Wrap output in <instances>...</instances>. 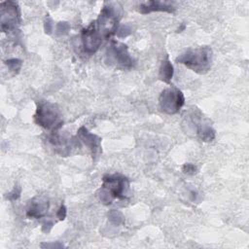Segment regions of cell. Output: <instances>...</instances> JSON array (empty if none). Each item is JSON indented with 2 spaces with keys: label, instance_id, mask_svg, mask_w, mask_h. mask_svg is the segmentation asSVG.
Wrapping results in <instances>:
<instances>
[{
  "label": "cell",
  "instance_id": "6da1fadb",
  "mask_svg": "<svg viewBox=\"0 0 249 249\" xmlns=\"http://www.w3.org/2000/svg\"><path fill=\"white\" fill-rule=\"evenodd\" d=\"M129 188L128 179L119 173L105 174L102 177V185L97 192L99 200L105 204H111L115 199H126V192Z\"/></svg>",
  "mask_w": 249,
  "mask_h": 249
},
{
  "label": "cell",
  "instance_id": "7a4b0ae2",
  "mask_svg": "<svg viewBox=\"0 0 249 249\" xmlns=\"http://www.w3.org/2000/svg\"><path fill=\"white\" fill-rule=\"evenodd\" d=\"M213 52L209 46H200L190 49L176 57V62L197 74L207 73L212 66Z\"/></svg>",
  "mask_w": 249,
  "mask_h": 249
},
{
  "label": "cell",
  "instance_id": "3957f363",
  "mask_svg": "<svg viewBox=\"0 0 249 249\" xmlns=\"http://www.w3.org/2000/svg\"><path fill=\"white\" fill-rule=\"evenodd\" d=\"M122 6L118 2H107L102 7L97 19V29L104 39H110L119 28Z\"/></svg>",
  "mask_w": 249,
  "mask_h": 249
},
{
  "label": "cell",
  "instance_id": "277c9868",
  "mask_svg": "<svg viewBox=\"0 0 249 249\" xmlns=\"http://www.w3.org/2000/svg\"><path fill=\"white\" fill-rule=\"evenodd\" d=\"M34 121L38 125L52 132L57 131L63 124L59 108L50 101H39L37 103Z\"/></svg>",
  "mask_w": 249,
  "mask_h": 249
},
{
  "label": "cell",
  "instance_id": "5b68a950",
  "mask_svg": "<svg viewBox=\"0 0 249 249\" xmlns=\"http://www.w3.org/2000/svg\"><path fill=\"white\" fill-rule=\"evenodd\" d=\"M107 62L119 69H131L135 65L134 58L128 52L127 45L112 40L107 49Z\"/></svg>",
  "mask_w": 249,
  "mask_h": 249
},
{
  "label": "cell",
  "instance_id": "8992f818",
  "mask_svg": "<svg viewBox=\"0 0 249 249\" xmlns=\"http://www.w3.org/2000/svg\"><path fill=\"white\" fill-rule=\"evenodd\" d=\"M20 21V11L18 3L5 1L0 4V28L3 33L16 32Z\"/></svg>",
  "mask_w": 249,
  "mask_h": 249
},
{
  "label": "cell",
  "instance_id": "52a82bcc",
  "mask_svg": "<svg viewBox=\"0 0 249 249\" xmlns=\"http://www.w3.org/2000/svg\"><path fill=\"white\" fill-rule=\"evenodd\" d=\"M185 103L184 93L176 88H167L163 89L159 97L160 110L168 115H174L180 111Z\"/></svg>",
  "mask_w": 249,
  "mask_h": 249
},
{
  "label": "cell",
  "instance_id": "ba28073f",
  "mask_svg": "<svg viewBox=\"0 0 249 249\" xmlns=\"http://www.w3.org/2000/svg\"><path fill=\"white\" fill-rule=\"evenodd\" d=\"M188 119L189 124H191L194 129H196V134L201 141L210 142L214 140L216 131L210 124L209 121L203 117L199 110H193L192 113L188 116Z\"/></svg>",
  "mask_w": 249,
  "mask_h": 249
},
{
  "label": "cell",
  "instance_id": "9c48e42d",
  "mask_svg": "<svg viewBox=\"0 0 249 249\" xmlns=\"http://www.w3.org/2000/svg\"><path fill=\"white\" fill-rule=\"evenodd\" d=\"M81 43L84 52L89 55H91L98 51L102 43V36L97 29L95 20L82 30Z\"/></svg>",
  "mask_w": 249,
  "mask_h": 249
},
{
  "label": "cell",
  "instance_id": "30bf717a",
  "mask_svg": "<svg viewBox=\"0 0 249 249\" xmlns=\"http://www.w3.org/2000/svg\"><path fill=\"white\" fill-rule=\"evenodd\" d=\"M50 142L54 153L61 157L69 156L72 150L77 146V142L74 137L59 134L57 131L53 132V134L50 136Z\"/></svg>",
  "mask_w": 249,
  "mask_h": 249
},
{
  "label": "cell",
  "instance_id": "8fae6325",
  "mask_svg": "<svg viewBox=\"0 0 249 249\" xmlns=\"http://www.w3.org/2000/svg\"><path fill=\"white\" fill-rule=\"evenodd\" d=\"M77 137L82 141L90 151L92 159L95 160L102 153V138L88 130L85 126H81L77 131Z\"/></svg>",
  "mask_w": 249,
  "mask_h": 249
},
{
  "label": "cell",
  "instance_id": "7c38bea8",
  "mask_svg": "<svg viewBox=\"0 0 249 249\" xmlns=\"http://www.w3.org/2000/svg\"><path fill=\"white\" fill-rule=\"evenodd\" d=\"M50 208V200L45 196H37L33 197L26 208V217L30 219H39L47 215Z\"/></svg>",
  "mask_w": 249,
  "mask_h": 249
},
{
  "label": "cell",
  "instance_id": "4fadbf2b",
  "mask_svg": "<svg viewBox=\"0 0 249 249\" xmlns=\"http://www.w3.org/2000/svg\"><path fill=\"white\" fill-rule=\"evenodd\" d=\"M138 11L143 15H147L153 12H165L168 14H172L175 12V7L172 5V3L169 2L151 0L141 3L138 6Z\"/></svg>",
  "mask_w": 249,
  "mask_h": 249
},
{
  "label": "cell",
  "instance_id": "5bb4252c",
  "mask_svg": "<svg viewBox=\"0 0 249 249\" xmlns=\"http://www.w3.org/2000/svg\"><path fill=\"white\" fill-rule=\"evenodd\" d=\"M173 65L171 61L169 60L168 56H166L160 63V69H159V79L166 84H169L173 77Z\"/></svg>",
  "mask_w": 249,
  "mask_h": 249
},
{
  "label": "cell",
  "instance_id": "9a60e30c",
  "mask_svg": "<svg viewBox=\"0 0 249 249\" xmlns=\"http://www.w3.org/2000/svg\"><path fill=\"white\" fill-rule=\"evenodd\" d=\"M108 220L115 226H121L124 223V216L121 211L112 209L108 213Z\"/></svg>",
  "mask_w": 249,
  "mask_h": 249
},
{
  "label": "cell",
  "instance_id": "2e32d148",
  "mask_svg": "<svg viewBox=\"0 0 249 249\" xmlns=\"http://www.w3.org/2000/svg\"><path fill=\"white\" fill-rule=\"evenodd\" d=\"M5 64L11 72H13L14 74H18L22 66V60L16 57L8 58L7 60H5Z\"/></svg>",
  "mask_w": 249,
  "mask_h": 249
},
{
  "label": "cell",
  "instance_id": "e0dca14e",
  "mask_svg": "<svg viewBox=\"0 0 249 249\" xmlns=\"http://www.w3.org/2000/svg\"><path fill=\"white\" fill-rule=\"evenodd\" d=\"M70 31V24L67 21H59L55 25V33L57 35H66Z\"/></svg>",
  "mask_w": 249,
  "mask_h": 249
},
{
  "label": "cell",
  "instance_id": "ac0fdd59",
  "mask_svg": "<svg viewBox=\"0 0 249 249\" xmlns=\"http://www.w3.org/2000/svg\"><path fill=\"white\" fill-rule=\"evenodd\" d=\"M20 194H21V187L18 186V185H16L14 187V189L7 194V196L6 198L10 201H15V200H18L20 196Z\"/></svg>",
  "mask_w": 249,
  "mask_h": 249
},
{
  "label": "cell",
  "instance_id": "d6986e66",
  "mask_svg": "<svg viewBox=\"0 0 249 249\" xmlns=\"http://www.w3.org/2000/svg\"><path fill=\"white\" fill-rule=\"evenodd\" d=\"M44 30H45V33L48 34V35L52 34L53 31V18L50 17L49 14H47L46 17H45Z\"/></svg>",
  "mask_w": 249,
  "mask_h": 249
},
{
  "label": "cell",
  "instance_id": "ffe728a7",
  "mask_svg": "<svg viewBox=\"0 0 249 249\" xmlns=\"http://www.w3.org/2000/svg\"><path fill=\"white\" fill-rule=\"evenodd\" d=\"M131 31H132V29H131L130 25L124 24V25H122V26H120L118 28L116 34L119 37H126V36H128L131 33Z\"/></svg>",
  "mask_w": 249,
  "mask_h": 249
},
{
  "label": "cell",
  "instance_id": "44dd1931",
  "mask_svg": "<svg viewBox=\"0 0 249 249\" xmlns=\"http://www.w3.org/2000/svg\"><path fill=\"white\" fill-rule=\"evenodd\" d=\"M183 172L186 173V174H195L196 173V166L193 163H190V162H187V163H184L183 165V168H182Z\"/></svg>",
  "mask_w": 249,
  "mask_h": 249
},
{
  "label": "cell",
  "instance_id": "7402d4cb",
  "mask_svg": "<svg viewBox=\"0 0 249 249\" xmlns=\"http://www.w3.org/2000/svg\"><path fill=\"white\" fill-rule=\"evenodd\" d=\"M66 215H67L66 206H65L63 203H61L60 206H59V208H58V210L56 211V218H57L58 220H60V221H63V220L65 219Z\"/></svg>",
  "mask_w": 249,
  "mask_h": 249
},
{
  "label": "cell",
  "instance_id": "603a6c76",
  "mask_svg": "<svg viewBox=\"0 0 249 249\" xmlns=\"http://www.w3.org/2000/svg\"><path fill=\"white\" fill-rule=\"evenodd\" d=\"M42 248H62V247H65L62 243L56 241V242H42L41 245H40Z\"/></svg>",
  "mask_w": 249,
  "mask_h": 249
},
{
  "label": "cell",
  "instance_id": "cb8c5ba5",
  "mask_svg": "<svg viewBox=\"0 0 249 249\" xmlns=\"http://www.w3.org/2000/svg\"><path fill=\"white\" fill-rule=\"evenodd\" d=\"M53 221H47V222H45V223L43 224L42 230H43V231H45V232H49V231L53 229Z\"/></svg>",
  "mask_w": 249,
  "mask_h": 249
},
{
  "label": "cell",
  "instance_id": "d4e9b609",
  "mask_svg": "<svg viewBox=\"0 0 249 249\" xmlns=\"http://www.w3.org/2000/svg\"><path fill=\"white\" fill-rule=\"evenodd\" d=\"M185 28H186V23H181V25L177 28V30H176V32H182V31H184L185 30Z\"/></svg>",
  "mask_w": 249,
  "mask_h": 249
}]
</instances>
